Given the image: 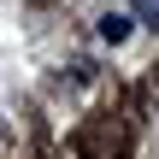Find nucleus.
<instances>
[{
    "instance_id": "obj_1",
    "label": "nucleus",
    "mask_w": 159,
    "mask_h": 159,
    "mask_svg": "<svg viewBox=\"0 0 159 159\" xmlns=\"http://www.w3.org/2000/svg\"><path fill=\"white\" fill-rule=\"evenodd\" d=\"M130 24H136V18H124V12H106V18H100V41H112V47H118V41L130 35Z\"/></svg>"
},
{
    "instance_id": "obj_2",
    "label": "nucleus",
    "mask_w": 159,
    "mask_h": 159,
    "mask_svg": "<svg viewBox=\"0 0 159 159\" xmlns=\"http://www.w3.org/2000/svg\"><path fill=\"white\" fill-rule=\"evenodd\" d=\"M136 24H153L159 30V0H136Z\"/></svg>"
}]
</instances>
